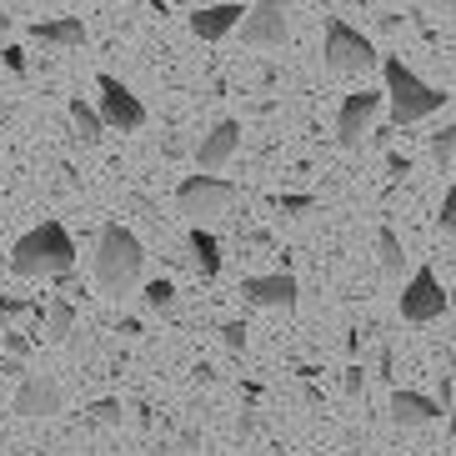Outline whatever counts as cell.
Returning a JSON list of instances; mask_svg holds the SVG:
<instances>
[{"mask_svg": "<svg viewBox=\"0 0 456 456\" xmlns=\"http://www.w3.org/2000/svg\"><path fill=\"white\" fill-rule=\"evenodd\" d=\"M76 241H70V231L61 221H41L36 231H26L20 241L5 251V266L15 276H26V281H45V276H66L76 266Z\"/></svg>", "mask_w": 456, "mask_h": 456, "instance_id": "6da1fadb", "label": "cell"}, {"mask_svg": "<svg viewBox=\"0 0 456 456\" xmlns=\"http://www.w3.org/2000/svg\"><path fill=\"white\" fill-rule=\"evenodd\" d=\"M381 91H387L391 126H416L446 106L442 86H431L427 76H416L402 55H381Z\"/></svg>", "mask_w": 456, "mask_h": 456, "instance_id": "7a4b0ae2", "label": "cell"}, {"mask_svg": "<svg viewBox=\"0 0 456 456\" xmlns=\"http://www.w3.org/2000/svg\"><path fill=\"white\" fill-rule=\"evenodd\" d=\"M141 266H146L141 236L131 226H121V221L101 226V236H95V281H101V291H110V296L131 291L141 281Z\"/></svg>", "mask_w": 456, "mask_h": 456, "instance_id": "3957f363", "label": "cell"}, {"mask_svg": "<svg viewBox=\"0 0 456 456\" xmlns=\"http://www.w3.org/2000/svg\"><path fill=\"white\" fill-rule=\"evenodd\" d=\"M322 61L336 76H366V70L381 66V51L371 45V36H362L356 26H346V20L331 15L322 30Z\"/></svg>", "mask_w": 456, "mask_h": 456, "instance_id": "277c9868", "label": "cell"}, {"mask_svg": "<svg viewBox=\"0 0 456 456\" xmlns=\"http://www.w3.org/2000/svg\"><path fill=\"white\" fill-rule=\"evenodd\" d=\"M236 201H241V191L231 186L226 175L196 171V175H186V181L175 186V206H181V216H191L196 226H201L206 216H226Z\"/></svg>", "mask_w": 456, "mask_h": 456, "instance_id": "5b68a950", "label": "cell"}, {"mask_svg": "<svg viewBox=\"0 0 456 456\" xmlns=\"http://www.w3.org/2000/svg\"><path fill=\"white\" fill-rule=\"evenodd\" d=\"M396 306H402V322H411V326H427V322H436V316L446 311L442 276H436L431 266L411 271V276H406V286H402V296H396Z\"/></svg>", "mask_w": 456, "mask_h": 456, "instance_id": "8992f818", "label": "cell"}, {"mask_svg": "<svg viewBox=\"0 0 456 456\" xmlns=\"http://www.w3.org/2000/svg\"><path fill=\"white\" fill-rule=\"evenodd\" d=\"M95 91H101L95 110H101V121L106 126H116V131H126V135L146 126V106H141V95H135L126 81H116V76H95Z\"/></svg>", "mask_w": 456, "mask_h": 456, "instance_id": "52a82bcc", "label": "cell"}, {"mask_svg": "<svg viewBox=\"0 0 456 456\" xmlns=\"http://www.w3.org/2000/svg\"><path fill=\"white\" fill-rule=\"evenodd\" d=\"M381 101H387V91H351L346 101H341V110H336V146L362 151V141L371 135V121H376V110H381Z\"/></svg>", "mask_w": 456, "mask_h": 456, "instance_id": "ba28073f", "label": "cell"}, {"mask_svg": "<svg viewBox=\"0 0 456 456\" xmlns=\"http://www.w3.org/2000/svg\"><path fill=\"white\" fill-rule=\"evenodd\" d=\"M286 36H291L286 0H256L251 11H246L241 45H251V51H276V45H286Z\"/></svg>", "mask_w": 456, "mask_h": 456, "instance_id": "9c48e42d", "label": "cell"}, {"mask_svg": "<svg viewBox=\"0 0 456 456\" xmlns=\"http://www.w3.org/2000/svg\"><path fill=\"white\" fill-rule=\"evenodd\" d=\"M241 301L256 311H296L301 286H296L291 271H266V276H246L241 281Z\"/></svg>", "mask_w": 456, "mask_h": 456, "instance_id": "30bf717a", "label": "cell"}, {"mask_svg": "<svg viewBox=\"0 0 456 456\" xmlns=\"http://www.w3.org/2000/svg\"><path fill=\"white\" fill-rule=\"evenodd\" d=\"M66 406V391L55 376H26L20 391H15V416H26V421H41V416H55Z\"/></svg>", "mask_w": 456, "mask_h": 456, "instance_id": "8fae6325", "label": "cell"}, {"mask_svg": "<svg viewBox=\"0 0 456 456\" xmlns=\"http://www.w3.org/2000/svg\"><path fill=\"white\" fill-rule=\"evenodd\" d=\"M236 151H241V121H231V116H226V121H216L211 131L196 141V166H201L206 175H216L231 156H236Z\"/></svg>", "mask_w": 456, "mask_h": 456, "instance_id": "7c38bea8", "label": "cell"}, {"mask_svg": "<svg viewBox=\"0 0 456 456\" xmlns=\"http://www.w3.org/2000/svg\"><path fill=\"white\" fill-rule=\"evenodd\" d=\"M246 20V5L241 0H221V5H201L191 15V36L196 41H226L231 30H241Z\"/></svg>", "mask_w": 456, "mask_h": 456, "instance_id": "4fadbf2b", "label": "cell"}, {"mask_svg": "<svg viewBox=\"0 0 456 456\" xmlns=\"http://www.w3.org/2000/svg\"><path fill=\"white\" fill-rule=\"evenodd\" d=\"M446 416V406L436 402V396H427V391H391V421L396 427H406V431H416V427H431V421H442Z\"/></svg>", "mask_w": 456, "mask_h": 456, "instance_id": "5bb4252c", "label": "cell"}, {"mask_svg": "<svg viewBox=\"0 0 456 456\" xmlns=\"http://www.w3.org/2000/svg\"><path fill=\"white\" fill-rule=\"evenodd\" d=\"M30 36L41 45H86V20L81 15H55V20H36Z\"/></svg>", "mask_w": 456, "mask_h": 456, "instance_id": "9a60e30c", "label": "cell"}, {"mask_svg": "<svg viewBox=\"0 0 456 456\" xmlns=\"http://www.w3.org/2000/svg\"><path fill=\"white\" fill-rule=\"evenodd\" d=\"M376 266H381V276H387V281H402V271H406V246H402V236H396L391 226L376 231Z\"/></svg>", "mask_w": 456, "mask_h": 456, "instance_id": "2e32d148", "label": "cell"}, {"mask_svg": "<svg viewBox=\"0 0 456 456\" xmlns=\"http://www.w3.org/2000/svg\"><path fill=\"white\" fill-rule=\"evenodd\" d=\"M191 261H196V271H201L206 281H216V276H221V241H216L206 226L191 231Z\"/></svg>", "mask_w": 456, "mask_h": 456, "instance_id": "e0dca14e", "label": "cell"}, {"mask_svg": "<svg viewBox=\"0 0 456 456\" xmlns=\"http://www.w3.org/2000/svg\"><path fill=\"white\" fill-rule=\"evenodd\" d=\"M70 121H76V135H81V146H95L101 141V131H106V121H101V110L91 106V101H70Z\"/></svg>", "mask_w": 456, "mask_h": 456, "instance_id": "ac0fdd59", "label": "cell"}, {"mask_svg": "<svg viewBox=\"0 0 456 456\" xmlns=\"http://www.w3.org/2000/svg\"><path fill=\"white\" fill-rule=\"evenodd\" d=\"M141 301H146L151 316H175V306H181V296H175V286L166 281V276H156V281H146V291H141Z\"/></svg>", "mask_w": 456, "mask_h": 456, "instance_id": "d6986e66", "label": "cell"}, {"mask_svg": "<svg viewBox=\"0 0 456 456\" xmlns=\"http://www.w3.org/2000/svg\"><path fill=\"white\" fill-rule=\"evenodd\" d=\"M45 331H51V336H61V341H66V336L76 331V306H70V301H55V306L45 311Z\"/></svg>", "mask_w": 456, "mask_h": 456, "instance_id": "ffe728a7", "label": "cell"}, {"mask_svg": "<svg viewBox=\"0 0 456 456\" xmlns=\"http://www.w3.org/2000/svg\"><path fill=\"white\" fill-rule=\"evenodd\" d=\"M427 151H431V161L446 171V166L456 161V126H442V131L431 135V146H427Z\"/></svg>", "mask_w": 456, "mask_h": 456, "instance_id": "44dd1931", "label": "cell"}, {"mask_svg": "<svg viewBox=\"0 0 456 456\" xmlns=\"http://www.w3.org/2000/svg\"><path fill=\"white\" fill-rule=\"evenodd\" d=\"M316 196H276V211L281 216H306V211H316Z\"/></svg>", "mask_w": 456, "mask_h": 456, "instance_id": "7402d4cb", "label": "cell"}, {"mask_svg": "<svg viewBox=\"0 0 456 456\" xmlns=\"http://www.w3.org/2000/svg\"><path fill=\"white\" fill-rule=\"evenodd\" d=\"M91 416L101 427H116V421H121V402H116V396H101V402H91Z\"/></svg>", "mask_w": 456, "mask_h": 456, "instance_id": "603a6c76", "label": "cell"}, {"mask_svg": "<svg viewBox=\"0 0 456 456\" xmlns=\"http://www.w3.org/2000/svg\"><path fill=\"white\" fill-rule=\"evenodd\" d=\"M436 221H442L446 236H456V181H452V191L442 196V211H436Z\"/></svg>", "mask_w": 456, "mask_h": 456, "instance_id": "cb8c5ba5", "label": "cell"}, {"mask_svg": "<svg viewBox=\"0 0 456 456\" xmlns=\"http://www.w3.org/2000/svg\"><path fill=\"white\" fill-rule=\"evenodd\" d=\"M341 387H346V396H362V391H366V371H362L356 362H351V366H346V376H341Z\"/></svg>", "mask_w": 456, "mask_h": 456, "instance_id": "d4e9b609", "label": "cell"}, {"mask_svg": "<svg viewBox=\"0 0 456 456\" xmlns=\"http://www.w3.org/2000/svg\"><path fill=\"white\" fill-rule=\"evenodd\" d=\"M221 341H226L231 351H246V326L241 322H226V326H221Z\"/></svg>", "mask_w": 456, "mask_h": 456, "instance_id": "484cf974", "label": "cell"}, {"mask_svg": "<svg viewBox=\"0 0 456 456\" xmlns=\"http://www.w3.org/2000/svg\"><path fill=\"white\" fill-rule=\"evenodd\" d=\"M0 341H5V351H11V356H30V341L20 331H0Z\"/></svg>", "mask_w": 456, "mask_h": 456, "instance_id": "4316f807", "label": "cell"}, {"mask_svg": "<svg viewBox=\"0 0 456 456\" xmlns=\"http://www.w3.org/2000/svg\"><path fill=\"white\" fill-rule=\"evenodd\" d=\"M5 66H11L15 76H20V70H26V51H15V45H5Z\"/></svg>", "mask_w": 456, "mask_h": 456, "instance_id": "83f0119b", "label": "cell"}, {"mask_svg": "<svg viewBox=\"0 0 456 456\" xmlns=\"http://www.w3.org/2000/svg\"><path fill=\"white\" fill-rule=\"evenodd\" d=\"M387 166H391V175H406V171H411V161H406V156H396V151L387 156Z\"/></svg>", "mask_w": 456, "mask_h": 456, "instance_id": "f1b7e54d", "label": "cell"}, {"mask_svg": "<svg viewBox=\"0 0 456 456\" xmlns=\"http://www.w3.org/2000/svg\"><path fill=\"white\" fill-rule=\"evenodd\" d=\"M431 11H436V15H456V0H431Z\"/></svg>", "mask_w": 456, "mask_h": 456, "instance_id": "f546056e", "label": "cell"}, {"mask_svg": "<svg viewBox=\"0 0 456 456\" xmlns=\"http://www.w3.org/2000/svg\"><path fill=\"white\" fill-rule=\"evenodd\" d=\"M5 30H11V15H5V5H0V36H5Z\"/></svg>", "mask_w": 456, "mask_h": 456, "instance_id": "4dcf8cb0", "label": "cell"}, {"mask_svg": "<svg viewBox=\"0 0 456 456\" xmlns=\"http://www.w3.org/2000/svg\"><path fill=\"white\" fill-rule=\"evenodd\" d=\"M5 121H11V106H0V126H5Z\"/></svg>", "mask_w": 456, "mask_h": 456, "instance_id": "1f68e13d", "label": "cell"}, {"mask_svg": "<svg viewBox=\"0 0 456 456\" xmlns=\"http://www.w3.org/2000/svg\"><path fill=\"white\" fill-rule=\"evenodd\" d=\"M446 431H452V436H456V406H452V427H446Z\"/></svg>", "mask_w": 456, "mask_h": 456, "instance_id": "d6a6232c", "label": "cell"}, {"mask_svg": "<svg viewBox=\"0 0 456 456\" xmlns=\"http://www.w3.org/2000/svg\"><path fill=\"white\" fill-rule=\"evenodd\" d=\"M0 266H5V251H0Z\"/></svg>", "mask_w": 456, "mask_h": 456, "instance_id": "836d02e7", "label": "cell"}, {"mask_svg": "<svg viewBox=\"0 0 456 456\" xmlns=\"http://www.w3.org/2000/svg\"><path fill=\"white\" fill-rule=\"evenodd\" d=\"M0 331H5V316H0Z\"/></svg>", "mask_w": 456, "mask_h": 456, "instance_id": "e575fe53", "label": "cell"}]
</instances>
